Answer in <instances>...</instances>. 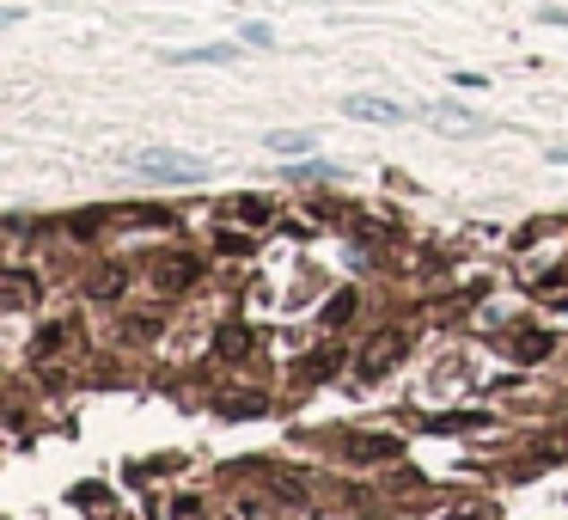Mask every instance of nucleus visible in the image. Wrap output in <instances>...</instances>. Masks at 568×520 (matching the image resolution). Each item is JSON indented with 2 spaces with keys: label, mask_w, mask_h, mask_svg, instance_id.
<instances>
[{
  "label": "nucleus",
  "mask_w": 568,
  "mask_h": 520,
  "mask_svg": "<svg viewBox=\"0 0 568 520\" xmlns=\"http://www.w3.org/2000/svg\"><path fill=\"white\" fill-rule=\"evenodd\" d=\"M544 349H550V337H544V331H538V337H520V355H544Z\"/></svg>",
  "instance_id": "nucleus-7"
},
{
  "label": "nucleus",
  "mask_w": 568,
  "mask_h": 520,
  "mask_svg": "<svg viewBox=\"0 0 568 520\" xmlns=\"http://www.w3.org/2000/svg\"><path fill=\"white\" fill-rule=\"evenodd\" d=\"M349 117H367V123H409V110L392 99H367V92H355V99H342Z\"/></svg>",
  "instance_id": "nucleus-2"
},
{
  "label": "nucleus",
  "mask_w": 568,
  "mask_h": 520,
  "mask_svg": "<svg viewBox=\"0 0 568 520\" xmlns=\"http://www.w3.org/2000/svg\"><path fill=\"white\" fill-rule=\"evenodd\" d=\"M398 349H403V337H379V343L367 349V361H361V374H373V368H379L385 355H398Z\"/></svg>",
  "instance_id": "nucleus-4"
},
{
  "label": "nucleus",
  "mask_w": 568,
  "mask_h": 520,
  "mask_svg": "<svg viewBox=\"0 0 568 520\" xmlns=\"http://www.w3.org/2000/svg\"><path fill=\"white\" fill-rule=\"evenodd\" d=\"M233 56H238L233 43H202V49H177L171 62H177V68H190V62H202V68H220V62H233Z\"/></svg>",
  "instance_id": "nucleus-3"
},
{
  "label": "nucleus",
  "mask_w": 568,
  "mask_h": 520,
  "mask_svg": "<svg viewBox=\"0 0 568 520\" xmlns=\"http://www.w3.org/2000/svg\"><path fill=\"white\" fill-rule=\"evenodd\" d=\"M269 147H275V153H306V147H312V135H300V129L288 135V129H281V135H269Z\"/></svg>",
  "instance_id": "nucleus-5"
},
{
  "label": "nucleus",
  "mask_w": 568,
  "mask_h": 520,
  "mask_svg": "<svg viewBox=\"0 0 568 520\" xmlns=\"http://www.w3.org/2000/svg\"><path fill=\"white\" fill-rule=\"evenodd\" d=\"M245 43H257V49H269V43H275V31H269V25H245Z\"/></svg>",
  "instance_id": "nucleus-6"
},
{
  "label": "nucleus",
  "mask_w": 568,
  "mask_h": 520,
  "mask_svg": "<svg viewBox=\"0 0 568 520\" xmlns=\"http://www.w3.org/2000/svg\"><path fill=\"white\" fill-rule=\"evenodd\" d=\"M134 172L166 178V184H196L208 172V160H196V153H166V147H141L134 153Z\"/></svg>",
  "instance_id": "nucleus-1"
}]
</instances>
